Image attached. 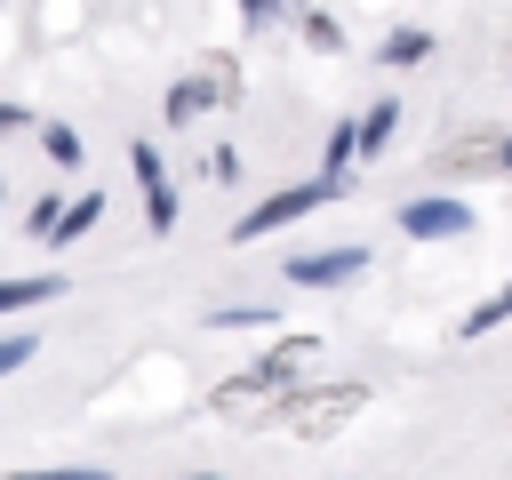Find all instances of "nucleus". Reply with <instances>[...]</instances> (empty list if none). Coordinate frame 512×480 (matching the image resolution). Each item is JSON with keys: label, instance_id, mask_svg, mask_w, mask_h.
<instances>
[{"label": "nucleus", "instance_id": "9", "mask_svg": "<svg viewBox=\"0 0 512 480\" xmlns=\"http://www.w3.org/2000/svg\"><path fill=\"white\" fill-rule=\"evenodd\" d=\"M352 152H360V120H336V128H328V144H320V168H328V176H344V160H352Z\"/></svg>", "mask_w": 512, "mask_h": 480}, {"label": "nucleus", "instance_id": "18", "mask_svg": "<svg viewBox=\"0 0 512 480\" xmlns=\"http://www.w3.org/2000/svg\"><path fill=\"white\" fill-rule=\"evenodd\" d=\"M128 168H136V184H152V176H160V152H152V144H128Z\"/></svg>", "mask_w": 512, "mask_h": 480}, {"label": "nucleus", "instance_id": "20", "mask_svg": "<svg viewBox=\"0 0 512 480\" xmlns=\"http://www.w3.org/2000/svg\"><path fill=\"white\" fill-rule=\"evenodd\" d=\"M8 128H24V112H16V104H0V136H8Z\"/></svg>", "mask_w": 512, "mask_h": 480}, {"label": "nucleus", "instance_id": "5", "mask_svg": "<svg viewBox=\"0 0 512 480\" xmlns=\"http://www.w3.org/2000/svg\"><path fill=\"white\" fill-rule=\"evenodd\" d=\"M104 208H112V200H104V192H80V200H72V208H56V224H48V240H56V248H64V240H80V232H88V224H96V216H104Z\"/></svg>", "mask_w": 512, "mask_h": 480}, {"label": "nucleus", "instance_id": "21", "mask_svg": "<svg viewBox=\"0 0 512 480\" xmlns=\"http://www.w3.org/2000/svg\"><path fill=\"white\" fill-rule=\"evenodd\" d=\"M504 168H512V144H504Z\"/></svg>", "mask_w": 512, "mask_h": 480}, {"label": "nucleus", "instance_id": "10", "mask_svg": "<svg viewBox=\"0 0 512 480\" xmlns=\"http://www.w3.org/2000/svg\"><path fill=\"white\" fill-rule=\"evenodd\" d=\"M144 224H152V232H176V184H168V176L144 184Z\"/></svg>", "mask_w": 512, "mask_h": 480}, {"label": "nucleus", "instance_id": "6", "mask_svg": "<svg viewBox=\"0 0 512 480\" xmlns=\"http://www.w3.org/2000/svg\"><path fill=\"white\" fill-rule=\"evenodd\" d=\"M312 352H320V336H288V344H272V352L256 360V376H248V384H280V376H288L296 360H312Z\"/></svg>", "mask_w": 512, "mask_h": 480}, {"label": "nucleus", "instance_id": "1", "mask_svg": "<svg viewBox=\"0 0 512 480\" xmlns=\"http://www.w3.org/2000/svg\"><path fill=\"white\" fill-rule=\"evenodd\" d=\"M336 192H344V176H328V168H320L312 184H288V192H272L264 208H248V216L232 224V240H264V232H280V224H296V216H312V208H328Z\"/></svg>", "mask_w": 512, "mask_h": 480}, {"label": "nucleus", "instance_id": "19", "mask_svg": "<svg viewBox=\"0 0 512 480\" xmlns=\"http://www.w3.org/2000/svg\"><path fill=\"white\" fill-rule=\"evenodd\" d=\"M240 8H248V24H272V16H288L296 0H240Z\"/></svg>", "mask_w": 512, "mask_h": 480}, {"label": "nucleus", "instance_id": "4", "mask_svg": "<svg viewBox=\"0 0 512 480\" xmlns=\"http://www.w3.org/2000/svg\"><path fill=\"white\" fill-rule=\"evenodd\" d=\"M64 296V272H32V280H0V312H32V304H56Z\"/></svg>", "mask_w": 512, "mask_h": 480}, {"label": "nucleus", "instance_id": "2", "mask_svg": "<svg viewBox=\"0 0 512 480\" xmlns=\"http://www.w3.org/2000/svg\"><path fill=\"white\" fill-rule=\"evenodd\" d=\"M400 232L408 240H456V232H472V208L464 200H408L400 208Z\"/></svg>", "mask_w": 512, "mask_h": 480}, {"label": "nucleus", "instance_id": "8", "mask_svg": "<svg viewBox=\"0 0 512 480\" xmlns=\"http://www.w3.org/2000/svg\"><path fill=\"white\" fill-rule=\"evenodd\" d=\"M40 152H48L56 168H80V160H88V144H80L72 120H48V128H40Z\"/></svg>", "mask_w": 512, "mask_h": 480}, {"label": "nucleus", "instance_id": "3", "mask_svg": "<svg viewBox=\"0 0 512 480\" xmlns=\"http://www.w3.org/2000/svg\"><path fill=\"white\" fill-rule=\"evenodd\" d=\"M352 272H368V248H320L288 264V288H344Z\"/></svg>", "mask_w": 512, "mask_h": 480}, {"label": "nucleus", "instance_id": "22", "mask_svg": "<svg viewBox=\"0 0 512 480\" xmlns=\"http://www.w3.org/2000/svg\"><path fill=\"white\" fill-rule=\"evenodd\" d=\"M200 480H216V472H200Z\"/></svg>", "mask_w": 512, "mask_h": 480}, {"label": "nucleus", "instance_id": "13", "mask_svg": "<svg viewBox=\"0 0 512 480\" xmlns=\"http://www.w3.org/2000/svg\"><path fill=\"white\" fill-rule=\"evenodd\" d=\"M8 480H112V464H48V472H8Z\"/></svg>", "mask_w": 512, "mask_h": 480}, {"label": "nucleus", "instance_id": "14", "mask_svg": "<svg viewBox=\"0 0 512 480\" xmlns=\"http://www.w3.org/2000/svg\"><path fill=\"white\" fill-rule=\"evenodd\" d=\"M304 40H312V48H344V24L320 16V8H304Z\"/></svg>", "mask_w": 512, "mask_h": 480}, {"label": "nucleus", "instance_id": "7", "mask_svg": "<svg viewBox=\"0 0 512 480\" xmlns=\"http://www.w3.org/2000/svg\"><path fill=\"white\" fill-rule=\"evenodd\" d=\"M504 320H512V280H504V288H496V296H480V304H472V312H464V320H456V336H464V344H472V336H488V328H504Z\"/></svg>", "mask_w": 512, "mask_h": 480}, {"label": "nucleus", "instance_id": "11", "mask_svg": "<svg viewBox=\"0 0 512 480\" xmlns=\"http://www.w3.org/2000/svg\"><path fill=\"white\" fill-rule=\"evenodd\" d=\"M392 128H400V104L384 96L376 112H360V152H384V136H392Z\"/></svg>", "mask_w": 512, "mask_h": 480}, {"label": "nucleus", "instance_id": "17", "mask_svg": "<svg viewBox=\"0 0 512 480\" xmlns=\"http://www.w3.org/2000/svg\"><path fill=\"white\" fill-rule=\"evenodd\" d=\"M272 320V304H232V312H216V328H264Z\"/></svg>", "mask_w": 512, "mask_h": 480}, {"label": "nucleus", "instance_id": "16", "mask_svg": "<svg viewBox=\"0 0 512 480\" xmlns=\"http://www.w3.org/2000/svg\"><path fill=\"white\" fill-rule=\"evenodd\" d=\"M200 96H208V88H192V80H176V88H168V120H192V112H200Z\"/></svg>", "mask_w": 512, "mask_h": 480}, {"label": "nucleus", "instance_id": "15", "mask_svg": "<svg viewBox=\"0 0 512 480\" xmlns=\"http://www.w3.org/2000/svg\"><path fill=\"white\" fill-rule=\"evenodd\" d=\"M32 352H40V336H0V376H16Z\"/></svg>", "mask_w": 512, "mask_h": 480}, {"label": "nucleus", "instance_id": "12", "mask_svg": "<svg viewBox=\"0 0 512 480\" xmlns=\"http://www.w3.org/2000/svg\"><path fill=\"white\" fill-rule=\"evenodd\" d=\"M432 56V32H392L384 40V64H424Z\"/></svg>", "mask_w": 512, "mask_h": 480}]
</instances>
